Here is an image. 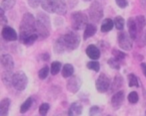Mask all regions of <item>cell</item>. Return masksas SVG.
Instances as JSON below:
<instances>
[{
    "mask_svg": "<svg viewBox=\"0 0 146 116\" xmlns=\"http://www.w3.org/2000/svg\"><path fill=\"white\" fill-rule=\"evenodd\" d=\"M37 34L36 33V19L34 18L31 13L27 12L23 15L21 20L20 26H19V38L20 42L31 35Z\"/></svg>",
    "mask_w": 146,
    "mask_h": 116,
    "instance_id": "obj_2",
    "label": "cell"
},
{
    "mask_svg": "<svg viewBox=\"0 0 146 116\" xmlns=\"http://www.w3.org/2000/svg\"><path fill=\"white\" fill-rule=\"evenodd\" d=\"M139 100V95L136 91H131L129 94H128V101L131 104H135L138 102Z\"/></svg>",
    "mask_w": 146,
    "mask_h": 116,
    "instance_id": "obj_34",
    "label": "cell"
},
{
    "mask_svg": "<svg viewBox=\"0 0 146 116\" xmlns=\"http://www.w3.org/2000/svg\"><path fill=\"white\" fill-rule=\"evenodd\" d=\"M89 19L94 23H99L103 18V7L99 1H93L88 9Z\"/></svg>",
    "mask_w": 146,
    "mask_h": 116,
    "instance_id": "obj_4",
    "label": "cell"
},
{
    "mask_svg": "<svg viewBox=\"0 0 146 116\" xmlns=\"http://www.w3.org/2000/svg\"><path fill=\"white\" fill-rule=\"evenodd\" d=\"M49 109H50V105L48 103H42L40 105V107H39V114L42 116L46 115L47 112L49 111Z\"/></svg>",
    "mask_w": 146,
    "mask_h": 116,
    "instance_id": "obj_35",
    "label": "cell"
},
{
    "mask_svg": "<svg viewBox=\"0 0 146 116\" xmlns=\"http://www.w3.org/2000/svg\"><path fill=\"white\" fill-rule=\"evenodd\" d=\"M32 97H28L20 106V112L21 113H25L29 110V108L32 106Z\"/></svg>",
    "mask_w": 146,
    "mask_h": 116,
    "instance_id": "obj_26",
    "label": "cell"
},
{
    "mask_svg": "<svg viewBox=\"0 0 146 116\" xmlns=\"http://www.w3.org/2000/svg\"><path fill=\"white\" fill-rule=\"evenodd\" d=\"M141 68H142V72H143L144 76H145V78H146V64L145 63H142L141 64Z\"/></svg>",
    "mask_w": 146,
    "mask_h": 116,
    "instance_id": "obj_41",
    "label": "cell"
},
{
    "mask_svg": "<svg viewBox=\"0 0 146 116\" xmlns=\"http://www.w3.org/2000/svg\"><path fill=\"white\" fill-rule=\"evenodd\" d=\"M55 13L58 15H65L67 13V6L66 3L63 0H56V5H55Z\"/></svg>",
    "mask_w": 146,
    "mask_h": 116,
    "instance_id": "obj_20",
    "label": "cell"
},
{
    "mask_svg": "<svg viewBox=\"0 0 146 116\" xmlns=\"http://www.w3.org/2000/svg\"><path fill=\"white\" fill-rule=\"evenodd\" d=\"M86 55L91 60H98L100 58V50L95 45H89L86 48Z\"/></svg>",
    "mask_w": 146,
    "mask_h": 116,
    "instance_id": "obj_14",
    "label": "cell"
},
{
    "mask_svg": "<svg viewBox=\"0 0 146 116\" xmlns=\"http://www.w3.org/2000/svg\"><path fill=\"white\" fill-rule=\"evenodd\" d=\"M87 68L91 70H94V72H98L100 70V64L97 62V60H92L91 62H88L87 63Z\"/></svg>",
    "mask_w": 146,
    "mask_h": 116,
    "instance_id": "obj_30",
    "label": "cell"
},
{
    "mask_svg": "<svg viewBox=\"0 0 146 116\" xmlns=\"http://www.w3.org/2000/svg\"><path fill=\"white\" fill-rule=\"evenodd\" d=\"M55 5H56V0H42L41 1L42 9L48 13H55Z\"/></svg>",
    "mask_w": 146,
    "mask_h": 116,
    "instance_id": "obj_17",
    "label": "cell"
},
{
    "mask_svg": "<svg viewBox=\"0 0 146 116\" xmlns=\"http://www.w3.org/2000/svg\"><path fill=\"white\" fill-rule=\"evenodd\" d=\"M82 110H83V106L79 102H73L70 105L68 110V115L70 116H78L82 114Z\"/></svg>",
    "mask_w": 146,
    "mask_h": 116,
    "instance_id": "obj_16",
    "label": "cell"
},
{
    "mask_svg": "<svg viewBox=\"0 0 146 116\" xmlns=\"http://www.w3.org/2000/svg\"><path fill=\"white\" fill-rule=\"evenodd\" d=\"M123 82H124V80L121 74L115 76V78H114L113 81H112V84H111V90L113 92H116V91H118V90H120V88L123 86Z\"/></svg>",
    "mask_w": 146,
    "mask_h": 116,
    "instance_id": "obj_18",
    "label": "cell"
},
{
    "mask_svg": "<svg viewBox=\"0 0 146 116\" xmlns=\"http://www.w3.org/2000/svg\"><path fill=\"white\" fill-rule=\"evenodd\" d=\"M128 82H129L128 85H129L130 87H133V86L138 87V86H139V80H138V78L134 74H130L129 76H128Z\"/></svg>",
    "mask_w": 146,
    "mask_h": 116,
    "instance_id": "obj_28",
    "label": "cell"
},
{
    "mask_svg": "<svg viewBox=\"0 0 146 116\" xmlns=\"http://www.w3.org/2000/svg\"><path fill=\"white\" fill-rule=\"evenodd\" d=\"M74 74V68H73L72 65L70 64H65L64 66H62V76L65 78H70V76H73Z\"/></svg>",
    "mask_w": 146,
    "mask_h": 116,
    "instance_id": "obj_23",
    "label": "cell"
},
{
    "mask_svg": "<svg viewBox=\"0 0 146 116\" xmlns=\"http://www.w3.org/2000/svg\"><path fill=\"white\" fill-rule=\"evenodd\" d=\"M124 98H125V92L124 90H118L115 93L112 95L111 98V105L114 109H118L120 106L122 105L124 101Z\"/></svg>",
    "mask_w": 146,
    "mask_h": 116,
    "instance_id": "obj_11",
    "label": "cell"
},
{
    "mask_svg": "<svg viewBox=\"0 0 146 116\" xmlns=\"http://www.w3.org/2000/svg\"><path fill=\"white\" fill-rule=\"evenodd\" d=\"M80 86H81V80H80L78 76H72L67 80L66 88L71 93H76V92H78V90L80 89Z\"/></svg>",
    "mask_w": 146,
    "mask_h": 116,
    "instance_id": "obj_9",
    "label": "cell"
},
{
    "mask_svg": "<svg viewBox=\"0 0 146 116\" xmlns=\"http://www.w3.org/2000/svg\"><path fill=\"white\" fill-rule=\"evenodd\" d=\"M41 58H42L43 61H48L49 58H50V56H49L48 54H43V55H41Z\"/></svg>",
    "mask_w": 146,
    "mask_h": 116,
    "instance_id": "obj_42",
    "label": "cell"
},
{
    "mask_svg": "<svg viewBox=\"0 0 146 116\" xmlns=\"http://www.w3.org/2000/svg\"><path fill=\"white\" fill-rule=\"evenodd\" d=\"M83 1H86V2H88V1H91V0H83Z\"/></svg>",
    "mask_w": 146,
    "mask_h": 116,
    "instance_id": "obj_44",
    "label": "cell"
},
{
    "mask_svg": "<svg viewBox=\"0 0 146 116\" xmlns=\"http://www.w3.org/2000/svg\"><path fill=\"white\" fill-rule=\"evenodd\" d=\"M132 40L133 39L131 38L129 33H126L124 31H121L119 32L117 36V42H118V45L119 47L124 51H130L132 49Z\"/></svg>",
    "mask_w": 146,
    "mask_h": 116,
    "instance_id": "obj_6",
    "label": "cell"
},
{
    "mask_svg": "<svg viewBox=\"0 0 146 116\" xmlns=\"http://www.w3.org/2000/svg\"><path fill=\"white\" fill-rule=\"evenodd\" d=\"M50 28L48 25L43 23L42 21L36 19V33L38 35V40H45L50 35Z\"/></svg>",
    "mask_w": 146,
    "mask_h": 116,
    "instance_id": "obj_8",
    "label": "cell"
},
{
    "mask_svg": "<svg viewBox=\"0 0 146 116\" xmlns=\"http://www.w3.org/2000/svg\"><path fill=\"white\" fill-rule=\"evenodd\" d=\"M127 26H128V33L130 34L131 38L133 40H136L138 38V36L140 35L139 30H138V26H137V23H136L135 18H132L130 17L128 19V22H127Z\"/></svg>",
    "mask_w": 146,
    "mask_h": 116,
    "instance_id": "obj_13",
    "label": "cell"
},
{
    "mask_svg": "<svg viewBox=\"0 0 146 116\" xmlns=\"http://www.w3.org/2000/svg\"><path fill=\"white\" fill-rule=\"evenodd\" d=\"M120 62L121 61H119V60H117V59H115V58H113V59H109L108 60V65H109V66L110 68H114V70H119L121 66H120Z\"/></svg>",
    "mask_w": 146,
    "mask_h": 116,
    "instance_id": "obj_32",
    "label": "cell"
},
{
    "mask_svg": "<svg viewBox=\"0 0 146 116\" xmlns=\"http://www.w3.org/2000/svg\"><path fill=\"white\" fill-rule=\"evenodd\" d=\"M4 9L1 8L0 9V15H1V20H0V23L2 26H4L5 24L7 23V19H6V16H5V13H4Z\"/></svg>",
    "mask_w": 146,
    "mask_h": 116,
    "instance_id": "obj_37",
    "label": "cell"
},
{
    "mask_svg": "<svg viewBox=\"0 0 146 116\" xmlns=\"http://www.w3.org/2000/svg\"><path fill=\"white\" fill-rule=\"evenodd\" d=\"M1 35L2 38L7 42H14L18 39V34L16 33V31L10 26H4L1 31Z\"/></svg>",
    "mask_w": 146,
    "mask_h": 116,
    "instance_id": "obj_10",
    "label": "cell"
},
{
    "mask_svg": "<svg viewBox=\"0 0 146 116\" xmlns=\"http://www.w3.org/2000/svg\"><path fill=\"white\" fill-rule=\"evenodd\" d=\"M15 3H16V0H2L1 1V8L8 11L14 7Z\"/></svg>",
    "mask_w": 146,
    "mask_h": 116,
    "instance_id": "obj_25",
    "label": "cell"
},
{
    "mask_svg": "<svg viewBox=\"0 0 146 116\" xmlns=\"http://www.w3.org/2000/svg\"><path fill=\"white\" fill-rule=\"evenodd\" d=\"M139 46L140 47L146 46V30L144 31V33H142L141 39H140V44H139Z\"/></svg>",
    "mask_w": 146,
    "mask_h": 116,
    "instance_id": "obj_40",
    "label": "cell"
},
{
    "mask_svg": "<svg viewBox=\"0 0 146 116\" xmlns=\"http://www.w3.org/2000/svg\"><path fill=\"white\" fill-rule=\"evenodd\" d=\"M100 111H101V109L98 106H92L90 108V115H96V114L100 113Z\"/></svg>",
    "mask_w": 146,
    "mask_h": 116,
    "instance_id": "obj_39",
    "label": "cell"
},
{
    "mask_svg": "<svg viewBox=\"0 0 146 116\" xmlns=\"http://www.w3.org/2000/svg\"><path fill=\"white\" fill-rule=\"evenodd\" d=\"M115 2L117 4V6L120 7V8H126L128 5L127 0H115Z\"/></svg>",
    "mask_w": 146,
    "mask_h": 116,
    "instance_id": "obj_38",
    "label": "cell"
},
{
    "mask_svg": "<svg viewBox=\"0 0 146 116\" xmlns=\"http://www.w3.org/2000/svg\"><path fill=\"white\" fill-rule=\"evenodd\" d=\"M114 25H115L116 29L118 31H122L124 28V25H125V21H124L123 17L121 16H116L114 19Z\"/></svg>",
    "mask_w": 146,
    "mask_h": 116,
    "instance_id": "obj_27",
    "label": "cell"
},
{
    "mask_svg": "<svg viewBox=\"0 0 146 116\" xmlns=\"http://www.w3.org/2000/svg\"><path fill=\"white\" fill-rule=\"evenodd\" d=\"M28 84V78L24 72H16L13 74V80H12V85L18 91H22L26 88Z\"/></svg>",
    "mask_w": 146,
    "mask_h": 116,
    "instance_id": "obj_5",
    "label": "cell"
},
{
    "mask_svg": "<svg viewBox=\"0 0 146 116\" xmlns=\"http://www.w3.org/2000/svg\"><path fill=\"white\" fill-rule=\"evenodd\" d=\"M41 1L42 0H28V4L32 8H37L39 5H41Z\"/></svg>",
    "mask_w": 146,
    "mask_h": 116,
    "instance_id": "obj_36",
    "label": "cell"
},
{
    "mask_svg": "<svg viewBox=\"0 0 146 116\" xmlns=\"http://www.w3.org/2000/svg\"><path fill=\"white\" fill-rule=\"evenodd\" d=\"M115 26L114 25V21L110 18H106L104 19V21L102 22L101 25V32L102 33H107L109 31H111L113 29V27Z\"/></svg>",
    "mask_w": 146,
    "mask_h": 116,
    "instance_id": "obj_22",
    "label": "cell"
},
{
    "mask_svg": "<svg viewBox=\"0 0 146 116\" xmlns=\"http://www.w3.org/2000/svg\"><path fill=\"white\" fill-rule=\"evenodd\" d=\"M135 20H136V23H137V26H138V30H139V33H140V34H142L144 27L146 26V19H145V17L142 16V15H139V16L136 17Z\"/></svg>",
    "mask_w": 146,
    "mask_h": 116,
    "instance_id": "obj_24",
    "label": "cell"
},
{
    "mask_svg": "<svg viewBox=\"0 0 146 116\" xmlns=\"http://www.w3.org/2000/svg\"><path fill=\"white\" fill-rule=\"evenodd\" d=\"M1 80L2 82L6 87H11L12 85V80H13V74L12 70H3L2 74H1Z\"/></svg>",
    "mask_w": 146,
    "mask_h": 116,
    "instance_id": "obj_15",
    "label": "cell"
},
{
    "mask_svg": "<svg viewBox=\"0 0 146 116\" xmlns=\"http://www.w3.org/2000/svg\"><path fill=\"white\" fill-rule=\"evenodd\" d=\"M97 28L94 24H87V26L85 27V30H84V35L83 39L84 40H87V39L91 38L93 35H95Z\"/></svg>",
    "mask_w": 146,
    "mask_h": 116,
    "instance_id": "obj_21",
    "label": "cell"
},
{
    "mask_svg": "<svg viewBox=\"0 0 146 116\" xmlns=\"http://www.w3.org/2000/svg\"><path fill=\"white\" fill-rule=\"evenodd\" d=\"M110 78L106 76L105 74H101L98 78L96 80V82H95V86H96V89H97L98 92L100 93H104L106 92L110 87Z\"/></svg>",
    "mask_w": 146,
    "mask_h": 116,
    "instance_id": "obj_7",
    "label": "cell"
},
{
    "mask_svg": "<svg viewBox=\"0 0 146 116\" xmlns=\"http://www.w3.org/2000/svg\"><path fill=\"white\" fill-rule=\"evenodd\" d=\"M88 24V16L83 12H74L71 15V26L75 31H79Z\"/></svg>",
    "mask_w": 146,
    "mask_h": 116,
    "instance_id": "obj_3",
    "label": "cell"
},
{
    "mask_svg": "<svg viewBox=\"0 0 146 116\" xmlns=\"http://www.w3.org/2000/svg\"><path fill=\"white\" fill-rule=\"evenodd\" d=\"M140 3L142 7H146V0H140Z\"/></svg>",
    "mask_w": 146,
    "mask_h": 116,
    "instance_id": "obj_43",
    "label": "cell"
},
{
    "mask_svg": "<svg viewBox=\"0 0 146 116\" xmlns=\"http://www.w3.org/2000/svg\"><path fill=\"white\" fill-rule=\"evenodd\" d=\"M112 55H113V58L117 59L119 61H123L126 58V54L123 53L122 51H119L117 49H113L112 50Z\"/></svg>",
    "mask_w": 146,
    "mask_h": 116,
    "instance_id": "obj_31",
    "label": "cell"
},
{
    "mask_svg": "<svg viewBox=\"0 0 146 116\" xmlns=\"http://www.w3.org/2000/svg\"><path fill=\"white\" fill-rule=\"evenodd\" d=\"M1 62V66H2L3 70H13L14 68V60H13L12 56L9 54H3L0 59Z\"/></svg>",
    "mask_w": 146,
    "mask_h": 116,
    "instance_id": "obj_12",
    "label": "cell"
},
{
    "mask_svg": "<svg viewBox=\"0 0 146 116\" xmlns=\"http://www.w3.org/2000/svg\"><path fill=\"white\" fill-rule=\"evenodd\" d=\"M49 74V68L48 66H44L42 68H40V70L38 72V78L40 80H45Z\"/></svg>",
    "mask_w": 146,
    "mask_h": 116,
    "instance_id": "obj_33",
    "label": "cell"
},
{
    "mask_svg": "<svg viewBox=\"0 0 146 116\" xmlns=\"http://www.w3.org/2000/svg\"><path fill=\"white\" fill-rule=\"evenodd\" d=\"M10 104L11 101L9 98H3L0 102V115L1 116H5L8 114L9 108H10Z\"/></svg>",
    "mask_w": 146,
    "mask_h": 116,
    "instance_id": "obj_19",
    "label": "cell"
},
{
    "mask_svg": "<svg viewBox=\"0 0 146 116\" xmlns=\"http://www.w3.org/2000/svg\"><path fill=\"white\" fill-rule=\"evenodd\" d=\"M61 66H62V65H61L60 62H53L52 64H51V66H50L51 74H52L53 76H56V74L60 72Z\"/></svg>",
    "mask_w": 146,
    "mask_h": 116,
    "instance_id": "obj_29",
    "label": "cell"
},
{
    "mask_svg": "<svg viewBox=\"0 0 146 116\" xmlns=\"http://www.w3.org/2000/svg\"><path fill=\"white\" fill-rule=\"evenodd\" d=\"M80 45V37L76 32H68L62 35L54 44V51L56 54L64 52H71L78 48Z\"/></svg>",
    "mask_w": 146,
    "mask_h": 116,
    "instance_id": "obj_1",
    "label": "cell"
}]
</instances>
